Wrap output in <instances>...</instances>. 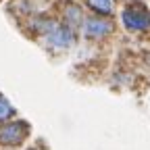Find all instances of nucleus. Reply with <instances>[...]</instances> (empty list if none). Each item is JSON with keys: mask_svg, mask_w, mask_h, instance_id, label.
I'll return each mask as SVG.
<instances>
[{"mask_svg": "<svg viewBox=\"0 0 150 150\" xmlns=\"http://www.w3.org/2000/svg\"><path fill=\"white\" fill-rule=\"evenodd\" d=\"M35 29L46 38V44L54 50H67L75 42V29H71L63 21L59 23V21H52V19H40Z\"/></svg>", "mask_w": 150, "mask_h": 150, "instance_id": "f257e3e1", "label": "nucleus"}, {"mask_svg": "<svg viewBox=\"0 0 150 150\" xmlns=\"http://www.w3.org/2000/svg\"><path fill=\"white\" fill-rule=\"evenodd\" d=\"M121 23L127 31L150 29V8L142 2H129L121 8Z\"/></svg>", "mask_w": 150, "mask_h": 150, "instance_id": "f03ea898", "label": "nucleus"}, {"mask_svg": "<svg viewBox=\"0 0 150 150\" xmlns=\"http://www.w3.org/2000/svg\"><path fill=\"white\" fill-rule=\"evenodd\" d=\"M81 29L88 40H104L115 31V21L104 15H92V17H86Z\"/></svg>", "mask_w": 150, "mask_h": 150, "instance_id": "7ed1b4c3", "label": "nucleus"}, {"mask_svg": "<svg viewBox=\"0 0 150 150\" xmlns=\"http://www.w3.org/2000/svg\"><path fill=\"white\" fill-rule=\"evenodd\" d=\"M29 123L25 121H11L4 123L0 127V144H6V146H17L21 144L27 136H29Z\"/></svg>", "mask_w": 150, "mask_h": 150, "instance_id": "20e7f679", "label": "nucleus"}, {"mask_svg": "<svg viewBox=\"0 0 150 150\" xmlns=\"http://www.w3.org/2000/svg\"><path fill=\"white\" fill-rule=\"evenodd\" d=\"M83 21H86V17H83L81 6L77 2H69L65 6V11H63V23L69 25L71 29H77V27L83 25Z\"/></svg>", "mask_w": 150, "mask_h": 150, "instance_id": "39448f33", "label": "nucleus"}, {"mask_svg": "<svg viewBox=\"0 0 150 150\" xmlns=\"http://www.w3.org/2000/svg\"><path fill=\"white\" fill-rule=\"evenodd\" d=\"M86 6L94 13V15H104L110 17L115 11V0H83Z\"/></svg>", "mask_w": 150, "mask_h": 150, "instance_id": "423d86ee", "label": "nucleus"}, {"mask_svg": "<svg viewBox=\"0 0 150 150\" xmlns=\"http://www.w3.org/2000/svg\"><path fill=\"white\" fill-rule=\"evenodd\" d=\"M15 117V108L13 104L4 98V96H0V123H6L8 119Z\"/></svg>", "mask_w": 150, "mask_h": 150, "instance_id": "0eeeda50", "label": "nucleus"}, {"mask_svg": "<svg viewBox=\"0 0 150 150\" xmlns=\"http://www.w3.org/2000/svg\"><path fill=\"white\" fill-rule=\"evenodd\" d=\"M148 65H150V59H148Z\"/></svg>", "mask_w": 150, "mask_h": 150, "instance_id": "6e6552de", "label": "nucleus"}]
</instances>
